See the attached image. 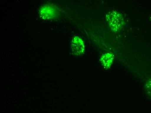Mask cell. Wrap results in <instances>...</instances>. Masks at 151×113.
Returning <instances> with one entry per match:
<instances>
[{"instance_id": "obj_1", "label": "cell", "mask_w": 151, "mask_h": 113, "mask_svg": "<svg viewBox=\"0 0 151 113\" xmlns=\"http://www.w3.org/2000/svg\"><path fill=\"white\" fill-rule=\"evenodd\" d=\"M106 21L110 28L115 32L119 30L124 23L121 14L116 11H112L108 13L106 15Z\"/></svg>"}, {"instance_id": "obj_2", "label": "cell", "mask_w": 151, "mask_h": 113, "mask_svg": "<svg viewBox=\"0 0 151 113\" xmlns=\"http://www.w3.org/2000/svg\"><path fill=\"white\" fill-rule=\"evenodd\" d=\"M72 49L75 55H79L83 54L84 51V45L83 41L78 37L73 38L72 43Z\"/></svg>"}, {"instance_id": "obj_3", "label": "cell", "mask_w": 151, "mask_h": 113, "mask_svg": "<svg viewBox=\"0 0 151 113\" xmlns=\"http://www.w3.org/2000/svg\"><path fill=\"white\" fill-rule=\"evenodd\" d=\"M114 56L110 53H106L101 57V61L104 66H109L113 63Z\"/></svg>"}, {"instance_id": "obj_4", "label": "cell", "mask_w": 151, "mask_h": 113, "mask_svg": "<svg viewBox=\"0 0 151 113\" xmlns=\"http://www.w3.org/2000/svg\"><path fill=\"white\" fill-rule=\"evenodd\" d=\"M145 88L147 93L151 95V79L147 82L145 85Z\"/></svg>"}]
</instances>
